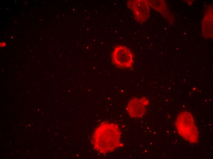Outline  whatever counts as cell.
<instances>
[{"instance_id":"obj_8","label":"cell","mask_w":213,"mask_h":159,"mask_svg":"<svg viewBox=\"0 0 213 159\" xmlns=\"http://www.w3.org/2000/svg\"><path fill=\"white\" fill-rule=\"evenodd\" d=\"M6 43L4 42L1 43H0V47H3L6 46Z\"/></svg>"},{"instance_id":"obj_2","label":"cell","mask_w":213,"mask_h":159,"mask_svg":"<svg viewBox=\"0 0 213 159\" xmlns=\"http://www.w3.org/2000/svg\"><path fill=\"white\" fill-rule=\"evenodd\" d=\"M175 125L179 134L184 139L191 143L198 142V129L190 113L188 111L181 112L176 118Z\"/></svg>"},{"instance_id":"obj_4","label":"cell","mask_w":213,"mask_h":159,"mask_svg":"<svg viewBox=\"0 0 213 159\" xmlns=\"http://www.w3.org/2000/svg\"><path fill=\"white\" fill-rule=\"evenodd\" d=\"M127 5L132 11L135 19L138 22H144L149 18L150 9L147 0H129L127 1Z\"/></svg>"},{"instance_id":"obj_1","label":"cell","mask_w":213,"mask_h":159,"mask_svg":"<svg viewBox=\"0 0 213 159\" xmlns=\"http://www.w3.org/2000/svg\"><path fill=\"white\" fill-rule=\"evenodd\" d=\"M121 132L114 123L104 122L95 129L92 138L94 148L101 153L112 152L123 145L120 141Z\"/></svg>"},{"instance_id":"obj_7","label":"cell","mask_w":213,"mask_h":159,"mask_svg":"<svg viewBox=\"0 0 213 159\" xmlns=\"http://www.w3.org/2000/svg\"><path fill=\"white\" fill-rule=\"evenodd\" d=\"M149 6L159 12L163 16H168V9L166 3L163 0H147Z\"/></svg>"},{"instance_id":"obj_3","label":"cell","mask_w":213,"mask_h":159,"mask_svg":"<svg viewBox=\"0 0 213 159\" xmlns=\"http://www.w3.org/2000/svg\"><path fill=\"white\" fill-rule=\"evenodd\" d=\"M112 59L113 63L120 68H129L133 63L132 53L128 48L122 46L115 48L112 54Z\"/></svg>"},{"instance_id":"obj_6","label":"cell","mask_w":213,"mask_h":159,"mask_svg":"<svg viewBox=\"0 0 213 159\" xmlns=\"http://www.w3.org/2000/svg\"><path fill=\"white\" fill-rule=\"evenodd\" d=\"M203 36L206 38L213 37V9L210 6L207 9L203 18L202 25Z\"/></svg>"},{"instance_id":"obj_5","label":"cell","mask_w":213,"mask_h":159,"mask_svg":"<svg viewBox=\"0 0 213 159\" xmlns=\"http://www.w3.org/2000/svg\"><path fill=\"white\" fill-rule=\"evenodd\" d=\"M149 101L145 97L140 98H134L131 99L127 105L126 111L132 118H139L143 116L146 110Z\"/></svg>"}]
</instances>
